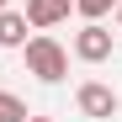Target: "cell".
<instances>
[{"label":"cell","instance_id":"5b68a950","mask_svg":"<svg viewBox=\"0 0 122 122\" xmlns=\"http://www.w3.org/2000/svg\"><path fill=\"white\" fill-rule=\"evenodd\" d=\"M21 43H27V16L0 5V48H21Z\"/></svg>","mask_w":122,"mask_h":122},{"label":"cell","instance_id":"7a4b0ae2","mask_svg":"<svg viewBox=\"0 0 122 122\" xmlns=\"http://www.w3.org/2000/svg\"><path fill=\"white\" fill-rule=\"evenodd\" d=\"M74 58H80V64H106V58H112V32L101 21H85L74 32Z\"/></svg>","mask_w":122,"mask_h":122},{"label":"cell","instance_id":"277c9868","mask_svg":"<svg viewBox=\"0 0 122 122\" xmlns=\"http://www.w3.org/2000/svg\"><path fill=\"white\" fill-rule=\"evenodd\" d=\"M69 11H74V0H27V27H37V32H48V27H58V21H69Z\"/></svg>","mask_w":122,"mask_h":122},{"label":"cell","instance_id":"ba28073f","mask_svg":"<svg viewBox=\"0 0 122 122\" xmlns=\"http://www.w3.org/2000/svg\"><path fill=\"white\" fill-rule=\"evenodd\" d=\"M117 32H122V0H117Z\"/></svg>","mask_w":122,"mask_h":122},{"label":"cell","instance_id":"52a82bcc","mask_svg":"<svg viewBox=\"0 0 122 122\" xmlns=\"http://www.w3.org/2000/svg\"><path fill=\"white\" fill-rule=\"evenodd\" d=\"M74 11L85 16V21H101L106 11H117V0H74Z\"/></svg>","mask_w":122,"mask_h":122},{"label":"cell","instance_id":"9c48e42d","mask_svg":"<svg viewBox=\"0 0 122 122\" xmlns=\"http://www.w3.org/2000/svg\"><path fill=\"white\" fill-rule=\"evenodd\" d=\"M27 122H53V117H32V112H27Z\"/></svg>","mask_w":122,"mask_h":122},{"label":"cell","instance_id":"8992f818","mask_svg":"<svg viewBox=\"0 0 122 122\" xmlns=\"http://www.w3.org/2000/svg\"><path fill=\"white\" fill-rule=\"evenodd\" d=\"M0 122H27V101L16 90H0Z\"/></svg>","mask_w":122,"mask_h":122},{"label":"cell","instance_id":"30bf717a","mask_svg":"<svg viewBox=\"0 0 122 122\" xmlns=\"http://www.w3.org/2000/svg\"><path fill=\"white\" fill-rule=\"evenodd\" d=\"M0 5H5V0H0Z\"/></svg>","mask_w":122,"mask_h":122},{"label":"cell","instance_id":"6da1fadb","mask_svg":"<svg viewBox=\"0 0 122 122\" xmlns=\"http://www.w3.org/2000/svg\"><path fill=\"white\" fill-rule=\"evenodd\" d=\"M21 58H27V74H37L43 85H58L69 74V48L58 37H48V32H32L21 43Z\"/></svg>","mask_w":122,"mask_h":122},{"label":"cell","instance_id":"3957f363","mask_svg":"<svg viewBox=\"0 0 122 122\" xmlns=\"http://www.w3.org/2000/svg\"><path fill=\"white\" fill-rule=\"evenodd\" d=\"M74 106L85 112V117H96V122L101 117H117V90L101 85V80H85V85L74 90Z\"/></svg>","mask_w":122,"mask_h":122}]
</instances>
